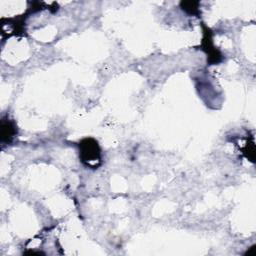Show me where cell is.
I'll list each match as a JSON object with an SVG mask.
<instances>
[{
  "mask_svg": "<svg viewBox=\"0 0 256 256\" xmlns=\"http://www.w3.org/2000/svg\"><path fill=\"white\" fill-rule=\"evenodd\" d=\"M79 158L84 166L97 169L102 164L101 149L93 138H84L79 142Z\"/></svg>",
  "mask_w": 256,
  "mask_h": 256,
  "instance_id": "1",
  "label": "cell"
},
{
  "mask_svg": "<svg viewBox=\"0 0 256 256\" xmlns=\"http://www.w3.org/2000/svg\"><path fill=\"white\" fill-rule=\"evenodd\" d=\"M204 37L202 40V49L207 54V63L209 65L218 64L222 61V54L215 48V46L212 43L211 33L208 28H204Z\"/></svg>",
  "mask_w": 256,
  "mask_h": 256,
  "instance_id": "2",
  "label": "cell"
},
{
  "mask_svg": "<svg viewBox=\"0 0 256 256\" xmlns=\"http://www.w3.org/2000/svg\"><path fill=\"white\" fill-rule=\"evenodd\" d=\"M17 135V126L8 116L1 119V144L9 145Z\"/></svg>",
  "mask_w": 256,
  "mask_h": 256,
  "instance_id": "3",
  "label": "cell"
},
{
  "mask_svg": "<svg viewBox=\"0 0 256 256\" xmlns=\"http://www.w3.org/2000/svg\"><path fill=\"white\" fill-rule=\"evenodd\" d=\"M181 8L183 11H185L189 15H199V2H193V1H185L181 2Z\"/></svg>",
  "mask_w": 256,
  "mask_h": 256,
  "instance_id": "4",
  "label": "cell"
}]
</instances>
